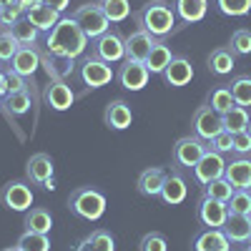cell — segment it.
I'll return each mask as SVG.
<instances>
[{
    "label": "cell",
    "instance_id": "1",
    "mask_svg": "<svg viewBox=\"0 0 251 251\" xmlns=\"http://www.w3.org/2000/svg\"><path fill=\"white\" fill-rule=\"evenodd\" d=\"M91 46L88 35L78 28V23L73 18H60L58 25L46 35V50L55 53V55H66V58H83Z\"/></svg>",
    "mask_w": 251,
    "mask_h": 251
},
{
    "label": "cell",
    "instance_id": "2",
    "mask_svg": "<svg viewBox=\"0 0 251 251\" xmlns=\"http://www.w3.org/2000/svg\"><path fill=\"white\" fill-rule=\"evenodd\" d=\"M133 18H136L138 30H146L156 40L171 35L176 30V13L166 0H146Z\"/></svg>",
    "mask_w": 251,
    "mask_h": 251
},
{
    "label": "cell",
    "instance_id": "3",
    "mask_svg": "<svg viewBox=\"0 0 251 251\" xmlns=\"http://www.w3.org/2000/svg\"><path fill=\"white\" fill-rule=\"evenodd\" d=\"M68 208L73 216L83 221H98L106 214V196L93 186H78L68 196Z\"/></svg>",
    "mask_w": 251,
    "mask_h": 251
},
{
    "label": "cell",
    "instance_id": "4",
    "mask_svg": "<svg viewBox=\"0 0 251 251\" xmlns=\"http://www.w3.org/2000/svg\"><path fill=\"white\" fill-rule=\"evenodd\" d=\"M75 75H78V80H80L86 88H103V86H108V83L116 78L111 63L96 58L93 53H91V55H83V58L78 60Z\"/></svg>",
    "mask_w": 251,
    "mask_h": 251
},
{
    "label": "cell",
    "instance_id": "5",
    "mask_svg": "<svg viewBox=\"0 0 251 251\" xmlns=\"http://www.w3.org/2000/svg\"><path fill=\"white\" fill-rule=\"evenodd\" d=\"M71 18L78 23V28L88 35V40H96L98 35H103V33L111 28L108 18L103 15V10H100L98 3H86V5L75 8Z\"/></svg>",
    "mask_w": 251,
    "mask_h": 251
},
{
    "label": "cell",
    "instance_id": "6",
    "mask_svg": "<svg viewBox=\"0 0 251 251\" xmlns=\"http://www.w3.org/2000/svg\"><path fill=\"white\" fill-rule=\"evenodd\" d=\"M91 53L106 63H123L126 60V38L118 30H106L103 35H98L96 40H91Z\"/></svg>",
    "mask_w": 251,
    "mask_h": 251
},
{
    "label": "cell",
    "instance_id": "7",
    "mask_svg": "<svg viewBox=\"0 0 251 251\" xmlns=\"http://www.w3.org/2000/svg\"><path fill=\"white\" fill-rule=\"evenodd\" d=\"M0 206L8 211L25 214L28 208H33V188L25 181H8L0 188Z\"/></svg>",
    "mask_w": 251,
    "mask_h": 251
},
{
    "label": "cell",
    "instance_id": "8",
    "mask_svg": "<svg viewBox=\"0 0 251 251\" xmlns=\"http://www.w3.org/2000/svg\"><path fill=\"white\" fill-rule=\"evenodd\" d=\"M191 131H194V136L201 138V141H211L216 133L224 131V118H221V113H216V111L206 103V106H199V108H196V113H194V118H191Z\"/></svg>",
    "mask_w": 251,
    "mask_h": 251
},
{
    "label": "cell",
    "instance_id": "9",
    "mask_svg": "<svg viewBox=\"0 0 251 251\" xmlns=\"http://www.w3.org/2000/svg\"><path fill=\"white\" fill-rule=\"evenodd\" d=\"M206 141L196 138V136H183L176 141L174 151H171V161L176 166H181V169H194V166L199 163V158L206 153Z\"/></svg>",
    "mask_w": 251,
    "mask_h": 251
},
{
    "label": "cell",
    "instance_id": "10",
    "mask_svg": "<svg viewBox=\"0 0 251 251\" xmlns=\"http://www.w3.org/2000/svg\"><path fill=\"white\" fill-rule=\"evenodd\" d=\"M224 171H226V158H224V153H216V151H211V149H206V153L199 158V163L191 169V178H194L196 183L206 186V183L221 178Z\"/></svg>",
    "mask_w": 251,
    "mask_h": 251
},
{
    "label": "cell",
    "instance_id": "11",
    "mask_svg": "<svg viewBox=\"0 0 251 251\" xmlns=\"http://www.w3.org/2000/svg\"><path fill=\"white\" fill-rule=\"evenodd\" d=\"M228 219V208L221 201H214L208 196H201L196 203V221L206 228H221Z\"/></svg>",
    "mask_w": 251,
    "mask_h": 251
},
{
    "label": "cell",
    "instance_id": "12",
    "mask_svg": "<svg viewBox=\"0 0 251 251\" xmlns=\"http://www.w3.org/2000/svg\"><path fill=\"white\" fill-rule=\"evenodd\" d=\"M116 78H118V83L126 91H143L146 83H149V78H151V73H149V68H146V63L123 60Z\"/></svg>",
    "mask_w": 251,
    "mask_h": 251
},
{
    "label": "cell",
    "instance_id": "13",
    "mask_svg": "<svg viewBox=\"0 0 251 251\" xmlns=\"http://www.w3.org/2000/svg\"><path fill=\"white\" fill-rule=\"evenodd\" d=\"M43 100H46V106L63 113V111H68L73 103H75V93L73 88L68 86L66 80H50L46 91H43Z\"/></svg>",
    "mask_w": 251,
    "mask_h": 251
},
{
    "label": "cell",
    "instance_id": "14",
    "mask_svg": "<svg viewBox=\"0 0 251 251\" xmlns=\"http://www.w3.org/2000/svg\"><path fill=\"white\" fill-rule=\"evenodd\" d=\"M156 43H158V40L153 35H149L146 30H133L131 35H126V60L146 63V58L151 55Z\"/></svg>",
    "mask_w": 251,
    "mask_h": 251
},
{
    "label": "cell",
    "instance_id": "15",
    "mask_svg": "<svg viewBox=\"0 0 251 251\" xmlns=\"http://www.w3.org/2000/svg\"><path fill=\"white\" fill-rule=\"evenodd\" d=\"M191 80H194V66H191V60L183 58V55H174L171 66L163 71V83L169 88H183Z\"/></svg>",
    "mask_w": 251,
    "mask_h": 251
},
{
    "label": "cell",
    "instance_id": "16",
    "mask_svg": "<svg viewBox=\"0 0 251 251\" xmlns=\"http://www.w3.org/2000/svg\"><path fill=\"white\" fill-rule=\"evenodd\" d=\"M8 68L15 71L18 75H23V78H33L35 71L40 68V50L35 46H20Z\"/></svg>",
    "mask_w": 251,
    "mask_h": 251
},
{
    "label": "cell",
    "instance_id": "17",
    "mask_svg": "<svg viewBox=\"0 0 251 251\" xmlns=\"http://www.w3.org/2000/svg\"><path fill=\"white\" fill-rule=\"evenodd\" d=\"M53 171H55V166L48 153H33L25 163V176L33 186H46V181L53 178Z\"/></svg>",
    "mask_w": 251,
    "mask_h": 251
},
{
    "label": "cell",
    "instance_id": "18",
    "mask_svg": "<svg viewBox=\"0 0 251 251\" xmlns=\"http://www.w3.org/2000/svg\"><path fill=\"white\" fill-rule=\"evenodd\" d=\"M131 121H133V111H131L128 103L121 100V98L111 100L106 106V111H103V123H106L111 131H126L131 126Z\"/></svg>",
    "mask_w": 251,
    "mask_h": 251
},
{
    "label": "cell",
    "instance_id": "19",
    "mask_svg": "<svg viewBox=\"0 0 251 251\" xmlns=\"http://www.w3.org/2000/svg\"><path fill=\"white\" fill-rule=\"evenodd\" d=\"M224 236L231 241V246L249 244L251 241V216H239V214H228L226 224L221 226Z\"/></svg>",
    "mask_w": 251,
    "mask_h": 251
},
{
    "label": "cell",
    "instance_id": "20",
    "mask_svg": "<svg viewBox=\"0 0 251 251\" xmlns=\"http://www.w3.org/2000/svg\"><path fill=\"white\" fill-rule=\"evenodd\" d=\"M40 66L46 68L50 80H66L75 71V60L66 55H55V53H40Z\"/></svg>",
    "mask_w": 251,
    "mask_h": 251
},
{
    "label": "cell",
    "instance_id": "21",
    "mask_svg": "<svg viewBox=\"0 0 251 251\" xmlns=\"http://www.w3.org/2000/svg\"><path fill=\"white\" fill-rule=\"evenodd\" d=\"M224 178L231 183L234 188H251V158L236 156L231 161H226Z\"/></svg>",
    "mask_w": 251,
    "mask_h": 251
},
{
    "label": "cell",
    "instance_id": "22",
    "mask_svg": "<svg viewBox=\"0 0 251 251\" xmlns=\"http://www.w3.org/2000/svg\"><path fill=\"white\" fill-rule=\"evenodd\" d=\"M194 251H231V241L224 236L221 228H201L191 244Z\"/></svg>",
    "mask_w": 251,
    "mask_h": 251
},
{
    "label": "cell",
    "instance_id": "23",
    "mask_svg": "<svg viewBox=\"0 0 251 251\" xmlns=\"http://www.w3.org/2000/svg\"><path fill=\"white\" fill-rule=\"evenodd\" d=\"M188 196V186H186V178L181 174H166V181H163V188H161V201L166 206H178L183 203Z\"/></svg>",
    "mask_w": 251,
    "mask_h": 251
},
{
    "label": "cell",
    "instance_id": "24",
    "mask_svg": "<svg viewBox=\"0 0 251 251\" xmlns=\"http://www.w3.org/2000/svg\"><path fill=\"white\" fill-rule=\"evenodd\" d=\"M206 68H208V73L216 75V78L228 75V73L236 68V55H234V50L228 48V46L211 50V53H208V58H206Z\"/></svg>",
    "mask_w": 251,
    "mask_h": 251
},
{
    "label": "cell",
    "instance_id": "25",
    "mask_svg": "<svg viewBox=\"0 0 251 251\" xmlns=\"http://www.w3.org/2000/svg\"><path fill=\"white\" fill-rule=\"evenodd\" d=\"M163 181H166V171L158 169V166H153V169L141 171V176H138V181H136V188H138V194H141V196H146V199H156V196H161Z\"/></svg>",
    "mask_w": 251,
    "mask_h": 251
},
{
    "label": "cell",
    "instance_id": "26",
    "mask_svg": "<svg viewBox=\"0 0 251 251\" xmlns=\"http://www.w3.org/2000/svg\"><path fill=\"white\" fill-rule=\"evenodd\" d=\"M171 8L183 23H201L208 13V0H174Z\"/></svg>",
    "mask_w": 251,
    "mask_h": 251
},
{
    "label": "cell",
    "instance_id": "27",
    "mask_svg": "<svg viewBox=\"0 0 251 251\" xmlns=\"http://www.w3.org/2000/svg\"><path fill=\"white\" fill-rule=\"evenodd\" d=\"M25 18L30 20V25H35L40 33H50V30L58 25L60 13H58V10H53L50 5H46V3H40V5L30 8V10L25 13Z\"/></svg>",
    "mask_w": 251,
    "mask_h": 251
},
{
    "label": "cell",
    "instance_id": "28",
    "mask_svg": "<svg viewBox=\"0 0 251 251\" xmlns=\"http://www.w3.org/2000/svg\"><path fill=\"white\" fill-rule=\"evenodd\" d=\"M23 226L25 231H35V234H50L53 228V216L48 208H40V206H33L25 211L23 216Z\"/></svg>",
    "mask_w": 251,
    "mask_h": 251
},
{
    "label": "cell",
    "instance_id": "29",
    "mask_svg": "<svg viewBox=\"0 0 251 251\" xmlns=\"http://www.w3.org/2000/svg\"><path fill=\"white\" fill-rule=\"evenodd\" d=\"M33 106L30 93L28 91H15V93H5L3 96V111L8 118H18V116H25Z\"/></svg>",
    "mask_w": 251,
    "mask_h": 251
},
{
    "label": "cell",
    "instance_id": "30",
    "mask_svg": "<svg viewBox=\"0 0 251 251\" xmlns=\"http://www.w3.org/2000/svg\"><path fill=\"white\" fill-rule=\"evenodd\" d=\"M171 60H174V53L171 48L163 43V40H158V43L153 46L151 55L146 58V68H149V73H156V75H163V71L171 66Z\"/></svg>",
    "mask_w": 251,
    "mask_h": 251
},
{
    "label": "cell",
    "instance_id": "31",
    "mask_svg": "<svg viewBox=\"0 0 251 251\" xmlns=\"http://www.w3.org/2000/svg\"><path fill=\"white\" fill-rule=\"evenodd\" d=\"M98 5L108 23H123L131 15V0H98Z\"/></svg>",
    "mask_w": 251,
    "mask_h": 251
},
{
    "label": "cell",
    "instance_id": "32",
    "mask_svg": "<svg viewBox=\"0 0 251 251\" xmlns=\"http://www.w3.org/2000/svg\"><path fill=\"white\" fill-rule=\"evenodd\" d=\"M228 91L236 106L241 108H251V75H236L228 83Z\"/></svg>",
    "mask_w": 251,
    "mask_h": 251
},
{
    "label": "cell",
    "instance_id": "33",
    "mask_svg": "<svg viewBox=\"0 0 251 251\" xmlns=\"http://www.w3.org/2000/svg\"><path fill=\"white\" fill-rule=\"evenodd\" d=\"M228 214H239V216H251V188H234L231 199L226 201Z\"/></svg>",
    "mask_w": 251,
    "mask_h": 251
},
{
    "label": "cell",
    "instance_id": "34",
    "mask_svg": "<svg viewBox=\"0 0 251 251\" xmlns=\"http://www.w3.org/2000/svg\"><path fill=\"white\" fill-rule=\"evenodd\" d=\"M20 251H50V239L48 234H35V231H23L15 241Z\"/></svg>",
    "mask_w": 251,
    "mask_h": 251
},
{
    "label": "cell",
    "instance_id": "35",
    "mask_svg": "<svg viewBox=\"0 0 251 251\" xmlns=\"http://www.w3.org/2000/svg\"><path fill=\"white\" fill-rule=\"evenodd\" d=\"M38 28L30 25V20L28 18H20L15 25H10V35L18 40V46H35V40H38Z\"/></svg>",
    "mask_w": 251,
    "mask_h": 251
},
{
    "label": "cell",
    "instance_id": "36",
    "mask_svg": "<svg viewBox=\"0 0 251 251\" xmlns=\"http://www.w3.org/2000/svg\"><path fill=\"white\" fill-rule=\"evenodd\" d=\"M221 118H224V131H228V133H241V131H246V126H249V108L234 106L231 111L224 113Z\"/></svg>",
    "mask_w": 251,
    "mask_h": 251
},
{
    "label": "cell",
    "instance_id": "37",
    "mask_svg": "<svg viewBox=\"0 0 251 251\" xmlns=\"http://www.w3.org/2000/svg\"><path fill=\"white\" fill-rule=\"evenodd\" d=\"M201 188H203V194H201V196H208V199L221 201V203H226L228 199H231V194H234V186L228 183L224 176L216 178V181H211V183H206V186H201Z\"/></svg>",
    "mask_w": 251,
    "mask_h": 251
},
{
    "label": "cell",
    "instance_id": "38",
    "mask_svg": "<svg viewBox=\"0 0 251 251\" xmlns=\"http://www.w3.org/2000/svg\"><path fill=\"white\" fill-rule=\"evenodd\" d=\"M208 106H211L216 113H228L236 103H234V98H231V91H228V86H219V88H214L211 91V96H208Z\"/></svg>",
    "mask_w": 251,
    "mask_h": 251
},
{
    "label": "cell",
    "instance_id": "39",
    "mask_svg": "<svg viewBox=\"0 0 251 251\" xmlns=\"http://www.w3.org/2000/svg\"><path fill=\"white\" fill-rule=\"evenodd\" d=\"M214 5L226 18H244L251 13V0H216Z\"/></svg>",
    "mask_w": 251,
    "mask_h": 251
},
{
    "label": "cell",
    "instance_id": "40",
    "mask_svg": "<svg viewBox=\"0 0 251 251\" xmlns=\"http://www.w3.org/2000/svg\"><path fill=\"white\" fill-rule=\"evenodd\" d=\"M18 40L10 35V30H0V68H8L13 55L18 53Z\"/></svg>",
    "mask_w": 251,
    "mask_h": 251
},
{
    "label": "cell",
    "instance_id": "41",
    "mask_svg": "<svg viewBox=\"0 0 251 251\" xmlns=\"http://www.w3.org/2000/svg\"><path fill=\"white\" fill-rule=\"evenodd\" d=\"M228 48L234 50V55H249L251 53V30L239 28L231 33V40H228Z\"/></svg>",
    "mask_w": 251,
    "mask_h": 251
},
{
    "label": "cell",
    "instance_id": "42",
    "mask_svg": "<svg viewBox=\"0 0 251 251\" xmlns=\"http://www.w3.org/2000/svg\"><path fill=\"white\" fill-rule=\"evenodd\" d=\"M88 241H91V251H116V239L106 228H96L88 236Z\"/></svg>",
    "mask_w": 251,
    "mask_h": 251
},
{
    "label": "cell",
    "instance_id": "43",
    "mask_svg": "<svg viewBox=\"0 0 251 251\" xmlns=\"http://www.w3.org/2000/svg\"><path fill=\"white\" fill-rule=\"evenodd\" d=\"M138 251H169V241H166V236L158 234V231H149V234L141 236Z\"/></svg>",
    "mask_w": 251,
    "mask_h": 251
},
{
    "label": "cell",
    "instance_id": "44",
    "mask_svg": "<svg viewBox=\"0 0 251 251\" xmlns=\"http://www.w3.org/2000/svg\"><path fill=\"white\" fill-rule=\"evenodd\" d=\"M206 146L216 153H234V143H231V133L228 131H221L216 133L211 141H206Z\"/></svg>",
    "mask_w": 251,
    "mask_h": 251
},
{
    "label": "cell",
    "instance_id": "45",
    "mask_svg": "<svg viewBox=\"0 0 251 251\" xmlns=\"http://www.w3.org/2000/svg\"><path fill=\"white\" fill-rule=\"evenodd\" d=\"M20 18H25V10L20 8V3H13L10 8H3V30H10Z\"/></svg>",
    "mask_w": 251,
    "mask_h": 251
},
{
    "label": "cell",
    "instance_id": "46",
    "mask_svg": "<svg viewBox=\"0 0 251 251\" xmlns=\"http://www.w3.org/2000/svg\"><path fill=\"white\" fill-rule=\"evenodd\" d=\"M231 143H234V153L236 156H246L251 153V136L246 131L241 133H231Z\"/></svg>",
    "mask_w": 251,
    "mask_h": 251
},
{
    "label": "cell",
    "instance_id": "47",
    "mask_svg": "<svg viewBox=\"0 0 251 251\" xmlns=\"http://www.w3.org/2000/svg\"><path fill=\"white\" fill-rule=\"evenodd\" d=\"M5 73H8V93H15V91H28V83H25V78L23 75H18L15 71H10V68H5Z\"/></svg>",
    "mask_w": 251,
    "mask_h": 251
},
{
    "label": "cell",
    "instance_id": "48",
    "mask_svg": "<svg viewBox=\"0 0 251 251\" xmlns=\"http://www.w3.org/2000/svg\"><path fill=\"white\" fill-rule=\"evenodd\" d=\"M46 5H50L53 10H58V13H66L68 10V5H71V0H43Z\"/></svg>",
    "mask_w": 251,
    "mask_h": 251
},
{
    "label": "cell",
    "instance_id": "49",
    "mask_svg": "<svg viewBox=\"0 0 251 251\" xmlns=\"http://www.w3.org/2000/svg\"><path fill=\"white\" fill-rule=\"evenodd\" d=\"M8 93V73L5 68H0V96H5Z\"/></svg>",
    "mask_w": 251,
    "mask_h": 251
},
{
    "label": "cell",
    "instance_id": "50",
    "mask_svg": "<svg viewBox=\"0 0 251 251\" xmlns=\"http://www.w3.org/2000/svg\"><path fill=\"white\" fill-rule=\"evenodd\" d=\"M18 3H20V8H23V10L28 13L30 8H35V5H40V3H43V0H18Z\"/></svg>",
    "mask_w": 251,
    "mask_h": 251
},
{
    "label": "cell",
    "instance_id": "51",
    "mask_svg": "<svg viewBox=\"0 0 251 251\" xmlns=\"http://www.w3.org/2000/svg\"><path fill=\"white\" fill-rule=\"evenodd\" d=\"M73 251H91V241H88V236H86V239H83V241H78Z\"/></svg>",
    "mask_w": 251,
    "mask_h": 251
},
{
    "label": "cell",
    "instance_id": "52",
    "mask_svg": "<svg viewBox=\"0 0 251 251\" xmlns=\"http://www.w3.org/2000/svg\"><path fill=\"white\" fill-rule=\"evenodd\" d=\"M43 188H46V191H53V188H55V178H50V181H46V186H43Z\"/></svg>",
    "mask_w": 251,
    "mask_h": 251
},
{
    "label": "cell",
    "instance_id": "53",
    "mask_svg": "<svg viewBox=\"0 0 251 251\" xmlns=\"http://www.w3.org/2000/svg\"><path fill=\"white\" fill-rule=\"evenodd\" d=\"M13 3H18V0H0V8H10Z\"/></svg>",
    "mask_w": 251,
    "mask_h": 251
},
{
    "label": "cell",
    "instance_id": "54",
    "mask_svg": "<svg viewBox=\"0 0 251 251\" xmlns=\"http://www.w3.org/2000/svg\"><path fill=\"white\" fill-rule=\"evenodd\" d=\"M246 133L251 136V116H249V126H246Z\"/></svg>",
    "mask_w": 251,
    "mask_h": 251
},
{
    "label": "cell",
    "instance_id": "55",
    "mask_svg": "<svg viewBox=\"0 0 251 251\" xmlns=\"http://www.w3.org/2000/svg\"><path fill=\"white\" fill-rule=\"evenodd\" d=\"M0 30H3V8H0Z\"/></svg>",
    "mask_w": 251,
    "mask_h": 251
},
{
    "label": "cell",
    "instance_id": "56",
    "mask_svg": "<svg viewBox=\"0 0 251 251\" xmlns=\"http://www.w3.org/2000/svg\"><path fill=\"white\" fill-rule=\"evenodd\" d=\"M3 251H20L18 246H10V249H3Z\"/></svg>",
    "mask_w": 251,
    "mask_h": 251
},
{
    "label": "cell",
    "instance_id": "57",
    "mask_svg": "<svg viewBox=\"0 0 251 251\" xmlns=\"http://www.w3.org/2000/svg\"><path fill=\"white\" fill-rule=\"evenodd\" d=\"M246 251H251V241H249V244H246Z\"/></svg>",
    "mask_w": 251,
    "mask_h": 251
},
{
    "label": "cell",
    "instance_id": "58",
    "mask_svg": "<svg viewBox=\"0 0 251 251\" xmlns=\"http://www.w3.org/2000/svg\"><path fill=\"white\" fill-rule=\"evenodd\" d=\"M0 108H3V96H0Z\"/></svg>",
    "mask_w": 251,
    "mask_h": 251
},
{
    "label": "cell",
    "instance_id": "59",
    "mask_svg": "<svg viewBox=\"0 0 251 251\" xmlns=\"http://www.w3.org/2000/svg\"><path fill=\"white\" fill-rule=\"evenodd\" d=\"M231 251H236V249H231Z\"/></svg>",
    "mask_w": 251,
    "mask_h": 251
}]
</instances>
